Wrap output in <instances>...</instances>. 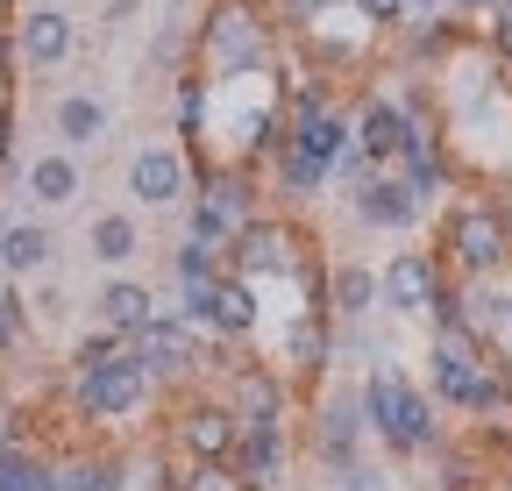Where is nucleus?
Masks as SVG:
<instances>
[{"label":"nucleus","instance_id":"obj_2","mask_svg":"<svg viewBox=\"0 0 512 491\" xmlns=\"http://www.w3.org/2000/svg\"><path fill=\"white\" fill-rule=\"evenodd\" d=\"M192 65L207 79H271L278 22H264L256 0H207L192 15Z\"/></svg>","mask_w":512,"mask_h":491},{"label":"nucleus","instance_id":"obj_42","mask_svg":"<svg viewBox=\"0 0 512 491\" xmlns=\"http://www.w3.org/2000/svg\"><path fill=\"white\" fill-rule=\"evenodd\" d=\"M484 50L498 57L505 72H512V0H498V8L484 15Z\"/></svg>","mask_w":512,"mask_h":491},{"label":"nucleus","instance_id":"obj_29","mask_svg":"<svg viewBox=\"0 0 512 491\" xmlns=\"http://www.w3.org/2000/svg\"><path fill=\"white\" fill-rule=\"evenodd\" d=\"M185 65H192V15H178V0H171V15L150 36V72L157 79H178Z\"/></svg>","mask_w":512,"mask_h":491},{"label":"nucleus","instance_id":"obj_33","mask_svg":"<svg viewBox=\"0 0 512 491\" xmlns=\"http://www.w3.org/2000/svg\"><path fill=\"white\" fill-rule=\"evenodd\" d=\"M29 328H36V314H29L22 285H15V278H0V356H15V349L29 342Z\"/></svg>","mask_w":512,"mask_h":491},{"label":"nucleus","instance_id":"obj_46","mask_svg":"<svg viewBox=\"0 0 512 491\" xmlns=\"http://www.w3.org/2000/svg\"><path fill=\"white\" fill-rule=\"evenodd\" d=\"M136 15V0H107V22H128Z\"/></svg>","mask_w":512,"mask_h":491},{"label":"nucleus","instance_id":"obj_47","mask_svg":"<svg viewBox=\"0 0 512 491\" xmlns=\"http://www.w3.org/2000/svg\"><path fill=\"white\" fill-rule=\"evenodd\" d=\"M448 0H406V15H441Z\"/></svg>","mask_w":512,"mask_h":491},{"label":"nucleus","instance_id":"obj_48","mask_svg":"<svg viewBox=\"0 0 512 491\" xmlns=\"http://www.w3.org/2000/svg\"><path fill=\"white\" fill-rule=\"evenodd\" d=\"M491 491H512V463H505V470H498V484H491Z\"/></svg>","mask_w":512,"mask_h":491},{"label":"nucleus","instance_id":"obj_44","mask_svg":"<svg viewBox=\"0 0 512 491\" xmlns=\"http://www.w3.org/2000/svg\"><path fill=\"white\" fill-rule=\"evenodd\" d=\"M498 0H448V15H463V22H477V15H491Z\"/></svg>","mask_w":512,"mask_h":491},{"label":"nucleus","instance_id":"obj_3","mask_svg":"<svg viewBox=\"0 0 512 491\" xmlns=\"http://www.w3.org/2000/svg\"><path fill=\"white\" fill-rule=\"evenodd\" d=\"M434 257L448 278H505L512 271V221L491 200H448L434 228Z\"/></svg>","mask_w":512,"mask_h":491},{"label":"nucleus","instance_id":"obj_24","mask_svg":"<svg viewBox=\"0 0 512 491\" xmlns=\"http://www.w3.org/2000/svg\"><path fill=\"white\" fill-rule=\"evenodd\" d=\"M86 257H93L100 271H128V264L143 257V221L121 214V207L93 214V228H86Z\"/></svg>","mask_w":512,"mask_h":491},{"label":"nucleus","instance_id":"obj_34","mask_svg":"<svg viewBox=\"0 0 512 491\" xmlns=\"http://www.w3.org/2000/svg\"><path fill=\"white\" fill-rule=\"evenodd\" d=\"M427 335H470L463 278H441V292H434V306H427Z\"/></svg>","mask_w":512,"mask_h":491},{"label":"nucleus","instance_id":"obj_14","mask_svg":"<svg viewBox=\"0 0 512 491\" xmlns=\"http://www.w3.org/2000/svg\"><path fill=\"white\" fill-rule=\"evenodd\" d=\"M242 442V420L228 413V399H185V413L171 420V449H185L192 463H228Z\"/></svg>","mask_w":512,"mask_h":491},{"label":"nucleus","instance_id":"obj_32","mask_svg":"<svg viewBox=\"0 0 512 491\" xmlns=\"http://www.w3.org/2000/svg\"><path fill=\"white\" fill-rule=\"evenodd\" d=\"M392 356V328H377V314L370 321H335V363H384Z\"/></svg>","mask_w":512,"mask_h":491},{"label":"nucleus","instance_id":"obj_19","mask_svg":"<svg viewBox=\"0 0 512 491\" xmlns=\"http://www.w3.org/2000/svg\"><path fill=\"white\" fill-rule=\"evenodd\" d=\"M228 470H235L249 491H278V484L292 477V442H285V427H242Z\"/></svg>","mask_w":512,"mask_h":491},{"label":"nucleus","instance_id":"obj_43","mask_svg":"<svg viewBox=\"0 0 512 491\" xmlns=\"http://www.w3.org/2000/svg\"><path fill=\"white\" fill-rule=\"evenodd\" d=\"M29 314H43V321H57V314H72V292H64V285H43V292L29 299Z\"/></svg>","mask_w":512,"mask_h":491},{"label":"nucleus","instance_id":"obj_12","mask_svg":"<svg viewBox=\"0 0 512 491\" xmlns=\"http://www.w3.org/2000/svg\"><path fill=\"white\" fill-rule=\"evenodd\" d=\"M79 50V22L57 8V0H36V8L15 15V65L29 72H64Z\"/></svg>","mask_w":512,"mask_h":491},{"label":"nucleus","instance_id":"obj_25","mask_svg":"<svg viewBox=\"0 0 512 491\" xmlns=\"http://www.w3.org/2000/svg\"><path fill=\"white\" fill-rule=\"evenodd\" d=\"M328 314L335 321H370L377 314V264H363V257L328 264Z\"/></svg>","mask_w":512,"mask_h":491},{"label":"nucleus","instance_id":"obj_41","mask_svg":"<svg viewBox=\"0 0 512 491\" xmlns=\"http://www.w3.org/2000/svg\"><path fill=\"white\" fill-rule=\"evenodd\" d=\"M178 491H249V484H242L228 463H192V470L178 477Z\"/></svg>","mask_w":512,"mask_h":491},{"label":"nucleus","instance_id":"obj_22","mask_svg":"<svg viewBox=\"0 0 512 491\" xmlns=\"http://www.w3.org/2000/svg\"><path fill=\"white\" fill-rule=\"evenodd\" d=\"M57 264V235H50V221H8L0 228V278H43Z\"/></svg>","mask_w":512,"mask_h":491},{"label":"nucleus","instance_id":"obj_40","mask_svg":"<svg viewBox=\"0 0 512 491\" xmlns=\"http://www.w3.org/2000/svg\"><path fill=\"white\" fill-rule=\"evenodd\" d=\"M349 15L370 29V36H392L406 22V0H349Z\"/></svg>","mask_w":512,"mask_h":491},{"label":"nucleus","instance_id":"obj_17","mask_svg":"<svg viewBox=\"0 0 512 491\" xmlns=\"http://www.w3.org/2000/svg\"><path fill=\"white\" fill-rule=\"evenodd\" d=\"M228 413L242 427H285V406H292V378L285 371H264V363H242V371L228 378Z\"/></svg>","mask_w":512,"mask_h":491},{"label":"nucleus","instance_id":"obj_28","mask_svg":"<svg viewBox=\"0 0 512 491\" xmlns=\"http://www.w3.org/2000/svg\"><path fill=\"white\" fill-rule=\"evenodd\" d=\"M228 271V250L207 235H178L171 242V285H214Z\"/></svg>","mask_w":512,"mask_h":491},{"label":"nucleus","instance_id":"obj_10","mask_svg":"<svg viewBox=\"0 0 512 491\" xmlns=\"http://www.w3.org/2000/svg\"><path fill=\"white\" fill-rule=\"evenodd\" d=\"M399 65H406V79H434L441 65H448V57H463L470 43H477V29L463 22V15H406L399 29Z\"/></svg>","mask_w":512,"mask_h":491},{"label":"nucleus","instance_id":"obj_35","mask_svg":"<svg viewBox=\"0 0 512 491\" xmlns=\"http://www.w3.org/2000/svg\"><path fill=\"white\" fill-rule=\"evenodd\" d=\"M335 8H349V0H278V29L285 36H306V29H320Z\"/></svg>","mask_w":512,"mask_h":491},{"label":"nucleus","instance_id":"obj_15","mask_svg":"<svg viewBox=\"0 0 512 491\" xmlns=\"http://www.w3.org/2000/svg\"><path fill=\"white\" fill-rule=\"evenodd\" d=\"M256 171H264V200H278V207H313L320 193H328L335 186V178H328V164H320V157H306L292 136H278L271 143V157L264 164H256Z\"/></svg>","mask_w":512,"mask_h":491},{"label":"nucleus","instance_id":"obj_21","mask_svg":"<svg viewBox=\"0 0 512 491\" xmlns=\"http://www.w3.org/2000/svg\"><path fill=\"white\" fill-rule=\"evenodd\" d=\"M107 100L100 93H86V86H72V93H57L50 100V129H57V150H93L100 136H107Z\"/></svg>","mask_w":512,"mask_h":491},{"label":"nucleus","instance_id":"obj_23","mask_svg":"<svg viewBox=\"0 0 512 491\" xmlns=\"http://www.w3.org/2000/svg\"><path fill=\"white\" fill-rule=\"evenodd\" d=\"M171 129H178L185 150L214 136V79H207L200 65H185V72L171 79Z\"/></svg>","mask_w":512,"mask_h":491},{"label":"nucleus","instance_id":"obj_36","mask_svg":"<svg viewBox=\"0 0 512 491\" xmlns=\"http://www.w3.org/2000/svg\"><path fill=\"white\" fill-rule=\"evenodd\" d=\"M114 349H121V335H107V328H86V335H79L72 349H64V371L79 378V371H93V363H107Z\"/></svg>","mask_w":512,"mask_h":491},{"label":"nucleus","instance_id":"obj_49","mask_svg":"<svg viewBox=\"0 0 512 491\" xmlns=\"http://www.w3.org/2000/svg\"><path fill=\"white\" fill-rule=\"evenodd\" d=\"M8 8H15V0H0V22H8Z\"/></svg>","mask_w":512,"mask_h":491},{"label":"nucleus","instance_id":"obj_38","mask_svg":"<svg viewBox=\"0 0 512 491\" xmlns=\"http://www.w3.org/2000/svg\"><path fill=\"white\" fill-rule=\"evenodd\" d=\"M171 314L192 328V335H214V285H178V306Z\"/></svg>","mask_w":512,"mask_h":491},{"label":"nucleus","instance_id":"obj_18","mask_svg":"<svg viewBox=\"0 0 512 491\" xmlns=\"http://www.w3.org/2000/svg\"><path fill=\"white\" fill-rule=\"evenodd\" d=\"M164 314V306H157V292L143 285V278H121V271H107V285L93 292V328H107V335H143L150 321Z\"/></svg>","mask_w":512,"mask_h":491},{"label":"nucleus","instance_id":"obj_30","mask_svg":"<svg viewBox=\"0 0 512 491\" xmlns=\"http://www.w3.org/2000/svg\"><path fill=\"white\" fill-rule=\"evenodd\" d=\"M427 463V477H420V491H477V449H463V442H441L434 456H420Z\"/></svg>","mask_w":512,"mask_h":491},{"label":"nucleus","instance_id":"obj_37","mask_svg":"<svg viewBox=\"0 0 512 491\" xmlns=\"http://www.w3.org/2000/svg\"><path fill=\"white\" fill-rule=\"evenodd\" d=\"M22 186V164H15V93L0 86V193Z\"/></svg>","mask_w":512,"mask_h":491},{"label":"nucleus","instance_id":"obj_1","mask_svg":"<svg viewBox=\"0 0 512 491\" xmlns=\"http://www.w3.org/2000/svg\"><path fill=\"white\" fill-rule=\"evenodd\" d=\"M356 399H363L370 435H377L384 449H392L399 463H420V456H434V449L448 442L441 406L427 399V385H413V378H406V363H399V356L370 363V371H363V385H356Z\"/></svg>","mask_w":512,"mask_h":491},{"label":"nucleus","instance_id":"obj_4","mask_svg":"<svg viewBox=\"0 0 512 491\" xmlns=\"http://www.w3.org/2000/svg\"><path fill=\"white\" fill-rule=\"evenodd\" d=\"M150 399H157V385L143 378V363L128 356V342H121L107 363H93V371L72 378V413H79L86 427H121V420H136Z\"/></svg>","mask_w":512,"mask_h":491},{"label":"nucleus","instance_id":"obj_8","mask_svg":"<svg viewBox=\"0 0 512 491\" xmlns=\"http://www.w3.org/2000/svg\"><path fill=\"white\" fill-rule=\"evenodd\" d=\"M128 356L143 363V378L157 392H178V385L200 378V335H192L178 314H157L143 335H128Z\"/></svg>","mask_w":512,"mask_h":491},{"label":"nucleus","instance_id":"obj_16","mask_svg":"<svg viewBox=\"0 0 512 491\" xmlns=\"http://www.w3.org/2000/svg\"><path fill=\"white\" fill-rule=\"evenodd\" d=\"M349 200V221L363 228V235H413L420 221H427V207L399 186L392 171H377L370 186H356V193H342Z\"/></svg>","mask_w":512,"mask_h":491},{"label":"nucleus","instance_id":"obj_6","mask_svg":"<svg viewBox=\"0 0 512 491\" xmlns=\"http://www.w3.org/2000/svg\"><path fill=\"white\" fill-rule=\"evenodd\" d=\"M441 278H448V264L434 250H392L377 264V314L384 321H427Z\"/></svg>","mask_w":512,"mask_h":491},{"label":"nucleus","instance_id":"obj_27","mask_svg":"<svg viewBox=\"0 0 512 491\" xmlns=\"http://www.w3.org/2000/svg\"><path fill=\"white\" fill-rule=\"evenodd\" d=\"M0 491H57V463L36 442H8V435H0Z\"/></svg>","mask_w":512,"mask_h":491},{"label":"nucleus","instance_id":"obj_39","mask_svg":"<svg viewBox=\"0 0 512 491\" xmlns=\"http://www.w3.org/2000/svg\"><path fill=\"white\" fill-rule=\"evenodd\" d=\"M328 491H392V470L370 463V456H356L349 470H328Z\"/></svg>","mask_w":512,"mask_h":491},{"label":"nucleus","instance_id":"obj_9","mask_svg":"<svg viewBox=\"0 0 512 491\" xmlns=\"http://www.w3.org/2000/svg\"><path fill=\"white\" fill-rule=\"evenodd\" d=\"M363 442H370V420H363V399H356V385H335L328 399L313 406V427H306V449H313V463H320V470H349V463L363 456Z\"/></svg>","mask_w":512,"mask_h":491},{"label":"nucleus","instance_id":"obj_45","mask_svg":"<svg viewBox=\"0 0 512 491\" xmlns=\"http://www.w3.org/2000/svg\"><path fill=\"white\" fill-rule=\"evenodd\" d=\"M8 65H15V36H0V86H8Z\"/></svg>","mask_w":512,"mask_h":491},{"label":"nucleus","instance_id":"obj_11","mask_svg":"<svg viewBox=\"0 0 512 491\" xmlns=\"http://www.w3.org/2000/svg\"><path fill=\"white\" fill-rule=\"evenodd\" d=\"M278 371L292 378V385H320L335 371V314L328 306H299V314L285 321V335H278Z\"/></svg>","mask_w":512,"mask_h":491},{"label":"nucleus","instance_id":"obj_20","mask_svg":"<svg viewBox=\"0 0 512 491\" xmlns=\"http://www.w3.org/2000/svg\"><path fill=\"white\" fill-rule=\"evenodd\" d=\"M22 193L36 200V207H72L79 193H86V171H79V157L72 150H43V157H29L22 164Z\"/></svg>","mask_w":512,"mask_h":491},{"label":"nucleus","instance_id":"obj_31","mask_svg":"<svg viewBox=\"0 0 512 491\" xmlns=\"http://www.w3.org/2000/svg\"><path fill=\"white\" fill-rule=\"evenodd\" d=\"M57 491H128V463L121 456H64Z\"/></svg>","mask_w":512,"mask_h":491},{"label":"nucleus","instance_id":"obj_26","mask_svg":"<svg viewBox=\"0 0 512 491\" xmlns=\"http://www.w3.org/2000/svg\"><path fill=\"white\" fill-rule=\"evenodd\" d=\"M256 328H264V299H256V285H249L242 271H221V278H214V335L249 342Z\"/></svg>","mask_w":512,"mask_h":491},{"label":"nucleus","instance_id":"obj_13","mask_svg":"<svg viewBox=\"0 0 512 491\" xmlns=\"http://www.w3.org/2000/svg\"><path fill=\"white\" fill-rule=\"evenodd\" d=\"M128 200H136V207H185L192 200L185 143H150V150L128 157Z\"/></svg>","mask_w":512,"mask_h":491},{"label":"nucleus","instance_id":"obj_5","mask_svg":"<svg viewBox=\"0 0 512 491\" xmlns=\"http://www.w3.org/2000/svg\"><path fill=\"white\" fill-rule=\"evenodd\" d=\"M313 250V235L292 221V214H278V207H264V214H249L235 235H228V271H242L249 285H264V278H292V264Z\"/></svg>","mask_w":512,"mask_h":491},{"label":"nucleus","instance_id":"obj_7","mask_svg":"<svg viewBox=\"0 0 512 491\" xmlns=\"http://www.w3.org/2000/svg\"><path fill=\"white\" fill-rule=\"evenodd\" d=\"M349 121H356V150H363V157H377L384 171H392V164H399L420 136H434L427 121H413V114L399 107V93H370V86H356Z\"/></svg>","mask_w":512,"mask_h":491}]
</instances>
